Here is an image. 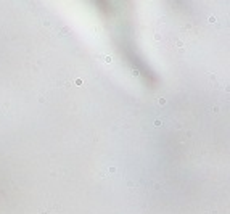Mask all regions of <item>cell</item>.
I'll use <instances>...</instances> for the list:
<instances>
[{
  "label": "cell",
  "mask_w": 230,
  "mask_h": 214,
  "mask_svg": "<svg viewBox=\"0 0 230 214\" xmlns=\"http://www.w3.org/2000/svg\"><path fill=\"white\" fill-rule=\"evenodd\" d=\"M39 214H60V206H56V204H50V206H45L40 209V212Z\"/></svg>",
  "instance_id": "cell-1"
}]
</instances>
